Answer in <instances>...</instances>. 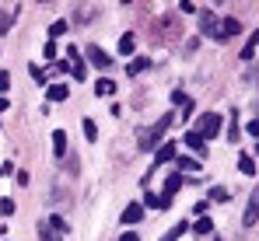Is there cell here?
<instances>
[{
	"instance_id": "obj_1",
	"label": "cell",
	"mask_w": 259,
	"mask_h": 241,
	"mask_svg": "<svg viewBox=\"0 0 259 241\" xmlns=\"http://www.w3.org/2000/svg\"><path fill=\"white\" fill-rule=\"evenodd\" d=\"M172 112H165L161 119L154 122V126H147V129H140V136H137V143H140V151H154V147H161V136H165V129L172 126Z\"/></svg>"
},
{
	"instance_id": "obj_2",
	"label": "cell",
	"mask_w": 259,
	"mask_h": 241,
	"mask_svg": "<svg viewBox=\"0 0 259 241\" xmlns=\"http://www.w3.org/2000/svg\"><path fill=\"white\" fill-rule=\"evenodd\" d=\"M221 126H224V119H221L217 112H203L193 133H196V136H200V140L207 143V140H214V136H221Z\"/></svg>"
},
{
	"instance_id": "obj_3",
	"label": "cell",
	"mask_w": 259,
	"mask_h": 241,
	"mask_svg": "<svg viewBox=\"0 0 259 241\" xmlns=\"http://www.w3.org/2000/svg\"><path fill=\"white\" fill-rule=\"evenodd\" d=\"M259 220V185L252 189V196H249V206H245V213H242V227L249 231V227H256Z\"/></svg>"
},
{
	"instance_id": "obj_4",
	"label": "cell",
	"mask_w": 259,
	"mask_h": 241,
	"mask_svg": "<svg viewBox=\"0 0 259 241\" xmlns=\"http://www.w3.org/2000/svg\"><path fill=\"white\" fill-rule=\"evenodd\" d=\"M235 35H242V21L238 18H224L221 28H217V42H228V39H235Z\"/></svg>"
},
{
	"instance_id": "obj_5",
	"label": "cell",
	"mask_w": 259,
	"mask_h": 241,
	"mask_svg": "<svg viewBox=\"0 0 259 241\" xmlns=\"http://www.w3.org/2000/svg\"><path fill=\"white\" fill-rule=\"evenodd\" d=\"M88 63L98 67V70H109V67H112V56H109L105 49H98V45H88Z\"/></svg>"
},
{
	"instance_id": "obj_6",
	"label": "cell",
	"mask_w": 259,
	"mask_h": 241,
	"mask_svg": "<svg viewBox=\"0 0 259 241\" xmlns=\"http://www.w3.org/2000/svg\"><path fill=\"white\" fill-rule=\"evenodd\" d=\"M217 28H221V21H217L214 11H200V32L210 35V39H217Z\"/></svg>"
},
{
	"instance_id": "obj_7",
	"label": "cell",
	"mask_w": 259,
	"mask_h": 241,
	"mask_svg": "<svg viewBox=\"0 0 259 241\" xmlns=\"http://www.w3.org/2000/svg\"><path fill=\"white\" fill-rule=\"evenodd\" d=\"M175 147H179V143H161V147H158V154H154V168H161V164H168V161L179 158V151H175ZM154 168H151V171H154Z\"/></svg>"
},
{
	"instance_id": "obj_8",
	"label": "cell",
	"mask_w": 259,
	"mask_h": 241,
	"mask_svg": "<svg viewBox=\"0 0 259 241\" xmlns=\"http://www.w3.org/2000/svg\"><path fill=\"white\" fill-rule=\"evenodd\" d=\"M256 49H259V28L249 35V42H245V45H242V53H238V56H242V63H249V60L256 56Z\"/></svg>"
},
{
	"instance_id": "obj_9",
	"label": "cell",
	"mask_w": 259,
	"mask_h": 241,
	"mask_svg": "<svg viewBox=\"0 0 259 241\" xmlns=\"http://www.w3.org/2000/svg\"><path fill=\"white\" fill-rule=\"evenodd\" d=\"M53 154L56 158H67V133L63 129H53Z\"/></svg>"
},
{
	"instance_id": "obj_10",
	"label": "cell",
	"mask_w": 259,
	"mask_h": 241,
	"mask_svg": "<svg viewBox=\"0 0 259 241\" xmlns=\"http://www.w3.org/2000/svg\"><path fill=\"white\" fill-rule=\"evenodd\" d=\"M140 217H144V206L140 203H130L126 210H123V224H140Z\"/></svg>"
},
{
	"instance_id": "obj_11",
	"label": "cell",
	"mask_w": 259,
	"mask_h": 241,
	"mask_svg": "<svg viewBox=\"0 0 259 241\" xmlns=\"http://www.w3.org/2000/svg\"><path fill=\"white\" fill-rule=\"evenodd\" d=\"M151 67H154V63H151L147 56H137V60L126 67V74H130V77H137V74H144V70H151Z\"/></svg>"
},
{
	"instance_id": "obj_12",
	"label": "cell",
	"mask_w": 259,
	"mask_h": 241,
	"mask_svg": "<svg viewBox=\"0 0 259 241\" xmlns=\"http://www.w3.org/2000/svg\"><path fill=\"white\" fill-rule=\"evenodd\" d=\"M95 94H98V98H112V94H116V80L102 77L98 84H95Z\"/></svg>"
},
{
	"instance_id": "obj_13",
	"label": "cell",
	"mask_w": 259,
	"mask_h": 241,
	"mask_svg": "<svg viewBox=\"0 0 259 241\" xmlns=\"http://www.w3.org/2000/svg\"><path fill=\"white\" fill-rule=\"evenodd\" d=\"M175 168H179V175H182V171H200V161H196V158H186V154H179V158H175Z\"/></svg>"
},
{
	"instance_id": "obj_14",
	"label": "cell",
	"mask_w": 259,
	"mask_h": 241,
	"mask_svg": "<svg viewBox=\"0 0 259 241\" xmlns=\"http://www.w3.org/2000/svg\"><path fill=\"white\" fill-rule=\"evenodd\" d=\"M67 94H70V87H67V84H53V87L46 91V98H49V102H67Z\"/></svg>"
},
{
	"instance_id": "obj_15",
	"label": "cell",
	"mask_w": 259,
	"mask_h": 241,
	"mask_svg": "<svg viewBox=\"0 0 259 241\" xmlns=\"http://www.w3.org/2000/svg\"><path fill=\"white\" fill-rule=\"evenodd\" d=\"M144 206H151V210H168V206H172V200H168V196H154V192H147Z\"/></svg>"
},
{
	"instance_id": "obj_16",
	"label": "cell",
	"mask_w": 259,
	"mask_h": 241,
	"mask_svg": "<svg viewBox=\"0 0 259 241\" xmlns=\"http://www.w3.org/2000/svg\"><path fill=\"white\" fill-rule=\"evenodd\" d=\"M179 189H182V175H168V178H165V192H161V196H168V200H172Z\"/></svg>"
},
{
	"instance_id": "obj_17",
	"label": "cell",
	"mask_w": 259,
	"mask_h": 241,
	"mask_svg": "<svg viewBox=\"0 0 259 241\" xmlns=\"http://www.w3.org/2000/svg\"><path fill=\"white\" fill-rule=\"evenodd\" d=\"M182 143H186V147H193V151H196V154H200V158H203V154H207V143H203V140H200V136H196V133H186V140H182Z\"/></svg>"
},
{
	"instance_id": "obj_18",
	"label": "cell",
	"mask_w": 259,
	"mask_h": 241,
	"mask_svg": "<svg viewBox=\"0 0 259 241\" xmlns=\"http://www.w3.org/2000/svg\"><path fill=\"white\" fill-rule=\"evenodd\" d=\"M14 14H18V11H11V7H0V35H7V32H11V21H14Z\"/></svg>"
},
{
	"instance_id": "obj_19",
	"label": "cell",
	"mask_w": 259,
	"mask_h": 241,
	"mask_svg": "<svg viewBox=\"0 0 259 241\" xmlns=\"http://www.w3.org/2000/svg\"><path fill=\"white\" fill-rule=\"evenodd\" d=\"M186 231H189V224H186V220H179L172 231H165V238H161V241H179L182 234H186Z\"/></svg>"
},
{
	"instance_id": "obj_20",
	"label": "cell",
	"mask_w": 259,
	"mask_h": 241,
	"mask_svg": "<svg viewBox=\"0 0 259 241\" xmlns=\"http://www.w3.org/2000/svg\"><path fill=\"white\" fill-rule=\"evenodd\" d=\"M46 224H49V227H53V231H56V234H67V231H70V224H67V220H63V217H56V213H53V217H49V220H46Z\"/></svg>"
},
{
	"instance_id": "obj_21",
	"label": "cell",
	"mask_w": 259,
	"mask_h": 241,
	"mask_svg": "<svg viewBox=\"0 0 259 241\" xmlns=\"http://www.w3.org/2000/svg\"><path fill=\"white\" fill-rule=\"evenodd\" d=\"M189 231H193V234H210V231H214V224H210V217H200Z\"/></svg>"
},
{
	"instance_id": "obj_22",
	"label": "cell",
	"mask_w": 259,
	"mask_h": 241,
	"mask_svg": "<svg viewBox=\"0 0 259 241\" xmlns=\"http://www.w3.org/2000/svg\"><path fill=\"white\" fill-rule=\"evenodd\" d=\"M67 28H70L67 21H53V25H49V42H56L60 35H67Z\"/></svg>"
},
{
	"instance_id": "obj_23",
	"label": "cell",
	"mask_w": 259,
	"mask_h": 241,
	"mask_svg": "<svg viewBox=\"0 0 259 241\" xmlns=\"http://www.w3.org/2000/svg\"><path fill=\"white\" fill-rule=\"evenodd\" d=\"M238 171H242V175H256V161L249 158V154H242V158H238Z\"/></svg>"
},
{
	"instance_id": "obj_24",
	"label": "cell",
	"mask_w": 259,
	"mask_h": 241,
	"mask_svg": "<svg viewBox=\"0 0 259 241\" xmlns=\"http://www.w3.org/2000/svg\"><path fill=\"white\" fill-rule=\"evenodd\" d=\"M133 49H137V39H133V35H119V53H123V56H130V53H133Z\"/></svg>"
},
{
	"instance_id": "obj_25",
	"label": "cell",
	"mask_w": 259,
	"mask_h": 241,
	"mask_svg": "<svg viewBox=\"0 0 259 241\" xmlns=\"http://www.w3.org/2000/svg\"><path fill=\"white\" fill-rule=\"evenodd\" d=\"M39 241H60V234H56L49 224H39Z\"/></svg>"
},
{
	"instance_id": "obj_26",
	"label": "cell",
	"mask_w": 259,
	"mask_h": 241,
	"mask_svg": "<svg viewBox=\"0 0 259 241\" xmlns=\"http://www.w3.org/2000/svg\"><path fill=\"white\" fill-rule=\"evenodd\" d=\"M84 136H88V143L98 140V126H95V119H84Z\"/></svg>"
},
{
	"instance_id": "obj_27",
	"label": "cell",
	"mask_w": 259,
	"mask_h": 241,
	"mask_svg": "<svg viewBox=\"0 0 259 241\" xmlns=\"http://www.w3.org/2000/svg\"><path fill=\"white\" fill-rule=\"evenodd\" d=\"M11 91V70H0V98H7Z\"/></svg>"
},
{
	"instance_id": "obj_28",
	"label": "cell",
	"mask_w": 259,
	"mask_h": 241,
	"mask_svg": "<svg viewBox=\"0 0 259 241\" xmlns=\"http://www.w3.org/2000/svg\"><path fill=\"white\" fill-rule=\"evenodd\" d=\"M210 200H214V203H228V200H231V192L217 185V189H210Z\"/></svg>"
},
{
	"instance_id": "obj_29",
	"label": "cell",
	"mask_w": 259,
	"mask_h": 241,
	"mask_svg": "<svg viewBox=\"0 0 259 241\" xmlns=\"http://www.w3.org/2000/svg\"><path fill=\"white\" fill-rule=\"evenodd\" d=\"M238 136H242V126H238V112H235V122H231V129H228V140L238 143Z\"/></svg>"
},
{
	"instance_id": "obj_30",
	"label": "cell",
	"mask_w": 259,
	"mask_h": 241,
	"mask_svg": "<svg viewBox=\"0 0 259 241\" xmlns=\"http://www.w3.org/2000/svg\"><path fill=\"white\" fill-rule=\"evenodd\" d=\"M179 11H182V14H196V11H200V7H196V4H193V0H179Z\"/></svg>"
},
{
	"instance_id": "obj_31",
	"label": "cell",
	"mask_w": 259,
	"mask_h": 241,
	"mask_svg": "<svg viewBox=\"0 0 259 241\" xmlns=\"http://www.w3.org/2000/svg\"><path fill=\"white\" fill-rule=\"evenodd\" d=\"M28 74H32V80L46 84V70H42V67H35V63H32V67H28Z\"/></svg>"
},
{
	"instance_id": "obj_32",
	"label": "cell",
	"mask_w": 259,
	"mask_h": 241,
	"mask_svg": "<svg viewBox=\"0 0 259 241\" xmlns=\"http://www.w3.org/2000/svg\"><path fill=\"white\" fill-rule=\"evenodd\" d=\"M88 77V67L84 63H74V80H84Z\"/></svg>"
},
{
	"instance_id": "obj_33",
	"label": "cell",
	"mask_w": 259,
	"mask_h": 241,
	"mask_svg": "<svg viewBox=\"0 0 259 241\" xmlns=\"http://www.w3.org/2000/svg\"><path fill=\"white\" fill-rule=\"evenodd\" d=\"M186 102H189V98L182 94V87H179V91H172V105H186Z\"/></svg>"
},
{
	"instance_id": "obj_34",
	"label": "cell",
	"mask_w": 259,
	"mask_h": 241,
	"mask_svg": "<svg viewBox=\"0 0 259 241\" xmlns=\"http://www.w3.org/2000/svg\"><path fill=\"white\" fill-rule=\"evenodd\" d=\"M245 133H249V136H259V119H249V126H245Z\"/></svg>"
},
{
	"instance_id": "obj_35",
	"label": "cell",
	"mask_w": 259,
	"mask_h": 241,
	"mask_svg": "<svg viewBox=\"0 0 259 241\" xmlns=\"http://www.w3.org/2000/svg\"><path fill=\"white\" fill-rule=\"evenodd\" d=\"M0 213H14V200H0Z\"/></svg>"
},
{
	"instance_id": "obj_36",
	"label": "cell",
	"mask_w": 259,
	"mask_h": 241,
	"mask_svg": "<svg viewBox=\"0 0 259 241\" xmlns=\"http://www.w3.org/2000/svg\"><path fill=\"white\" fill-rule=\"evenodd\" d=\"M119 241H140V234H137V231H123V234H119Z\"/></svg>"
},
{
	"instance_id": "obj_37",
	"label": "cell",
	"mask_w": 259,
	"mask_h": 241,
	"mask_svg": "<svg viewBox=\"0 0 259 241\" xmlns=\"http://www.w3.org/2000/svg\"><path fill=\"white\" fill-rule=\"evenodd\" d=\"M252 151H256V154H259V140H256V147H252Z\"/></svg>"
}]
</instances>
